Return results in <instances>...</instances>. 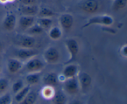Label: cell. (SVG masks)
<instances>
[{"mask_svg": "<svg viewBox=\"0 0 127 104\" xmlns=\"http://www.w3.org/2000/svg\"><path fill=\"white\" fill-rule=\"evenodd\" d=\"M114 18L108 14L98 15L93 16L88 20L83 25L82 28L90 27L93 25H100V26H110L114 24Z\"/></svg>", "mask_w": 127, "mask_h": 104, "instance_id": "obj_1", "label": "cell"}, {"mask_svg": "<svg viewBox=\"0 0 127 104\" xmlns=\"http://www.w3.org/2000/svg\"><path fill=\"white\" fill-rule=\"evenodd\" d=\"M65 46L69 52V58L66 64L73 63L76 61L79 52V46L78 41L73 38L67 39L65 41Z\"/></svg>", "mask_w": 127, "mask_h": 104, "instance_id": "obj_2", "label": "cell"}, {"mask_svg": "<svg viewBox=\"0 0 127 104\" xmlns=\"http://www.w3.org/2000/svg\"><path fill=\"white\" fill-rule=\"evenodd\" d=\"M45 64L43 61L39 58L33 57L27 60L25 64V69L29 73L40 72L43 69Z\"/></svg>", "mask_w": 127, "mask_h": 104, "instance_id": "obj_3", "label": "cell"}, {"mask_svg": "<svg viewBox=\"0 0 127 104\" xmlns=\"http://www.w3.org/2000/svg\"><path fill=\"white\" fill-rule=\"evenodd\" d=\"M43 57L44 61L47 63L55 64L59 62L60 59V53L58 49L55 47L50 46L45 50Z\"/></svg>", "mask_w": 127, "mask_h": 104, "instance_id": "obj_4", "label": "cell"}, {"mask_svg": "<svg viewBox=\"0 0 127 104\" xmlns=\"http://www.w3.org/2000/svg\"><path fill=\"white\" fill-rule=\"evenodd\" d=\"M79 89L80 86L77 77L66 79L63 82V89L64 92L71 96L77 94L79 92Z\"/></svg>", "mask_w": 127, "mask_h": 104, "instance_id": "obj_5", "label": "cell"}, {"mask_svg": "<svg viewBox=\"0 0 127 104\" xmlns=\"http://www.w3.org/2000/svg\"><path fill=\"white\" fill-rule=\"evenodd\" d=\"M59 23L62 29L65 31H70L74 23V17L69 13L62 14L59 17Z\"/></svg>", "mask_w": 127, "mask_h": 104, "instance_id": "obj_6", "label": "cell"}, {"mask_svg": "<svg viewBox=\"0 0 127 104\" xmlns=\"http://www.w3.org/2000/svg\"><path fill=\"white\" fill-rule=\"evenodd\" d=\"M82 11L86 13L93 14L99 9V4L97 0H84L80 6Z\"/></svg>", "mask_w": 127, "mask_h": 104, "instance_id": "obj_7", "label": "cell"}, {"mask_svg": "<svg viewBox=\"0 0 127 104\" xmlns=\"http://www.w3.org/2000/svg\"><path fill=\"white\" fill-rule=\"evenodd\" d=\"M35 39L31 35H24L17 39V44L21 48L32 49L35 45Z\"/></svg>", "mask_w": 127, "mask_h": 104, "instance_id": "obj_8", "label": "cell"}, {"mask_svg": "<svg viewBox=\"0 0 127 104\" xmlns=\"http://www.w3.org/2000/svg\"><path fill=\"white\" fill-rule=\"evenodd\" d=\"M38 54V52L35 50L32 49H26V48H20L18 51L16 52V57L18 59L22 61V60H27L35 57Z\"/></svg>", "mask_w": 127, "mask_h": 104, "instance_id": "obj_9", "label": "cell"}, {"mask_svg": "<svg viewBox=\"0 0 127 104\" xmlns=\"http://www.w3.org/2000/svg\"><path fill=\"white\" fill-rule=\"evenodd\" d=\"M77 77H78L80 88H81L82 89L87 90L91 86L93 79H92L91 76L87 72H81L78 74Z\"/></svg>", "mask_w": 127, "mask_h": 104, "instance_id": "obj_10", "label": "cell"}, {"mask_svg": "<svg viewBox=\"0 0 127 104\" xmlns=\"http://www.w3.org/2000/svg\"><path fill=\"white\" fill-rule=\"evenodd\" d=\"M17 24V18L14 14H8L4 17L2 22L4 29L7 31H12L14 30Z\"/></svg>", "mask_w": 127, "mask_h": 104, "instance_id": "obj_11", "label": "cell"}, {"mask_svg": "<svg viewBox=\"0 0 127 104\" xmlns=\"http://www.w3.org/2000/svg\"><path fill=\"white\" fill-rule=\"evenodd\" d=\"M78 70H79V68L77 65L73 63L68 64L64 67L62 72V75L64 76L66 79L77 77L78 74Z\"/></svg>", "mask_w": 127, "mask_h": 104, "instance_id": "obj_12", "label": "cell"}, {"mask_svg": "<svg viewBox=\"0 0 127 104\" xmlns=\"http://www.w3.org/2000/svg\"><path fill=\"white\" fill-rule=\"evenodd\" d=\"M22 61L17 58L9 59L7 64V71L11 74H16L22 69Z\"/></svg>", "mask_w": 127, "mask_h": 104, "instance_id": "obj_13", "label": "cell"}, {"mask_svg": "<svg viewBox=\"0 0 127 104\" xmlns=\"http://www.w3.org/2000/svg\"><path fill=\"white\" fill-rule=\"evenodd\" d=\"M43 82L44 84L47 86L55 87L59 83L58 76L55 72H49L47 73L43 78Z\"/></svg>", "mask_w": 127, "mask_h": 104, "instance_id": "obj_14", "label": "cell"}, {"mask_svg": "<svg viewBox=\"0 0 127 104\" xmlns=\"http://www.w3.org/2000/svg\"><path fill=\"white\" fill-rule=\"evenodd\" d=\"M35 22V17L31 16L23 15L19 19V24L20 27L25 29H27L31 27L32 25L34 24Z\"/></svg>", "mask_w": 127, "mask_h": 104, "instance_id": "obj_15", "label": "cell"}, {"mask_svg": "<svg viewBox=\"0 0 127 104\" xmlns=\"http://www.w3.org/2000/svg\"><path fill=\"white\" fill-rule=\"evenodd\" d=\"M38 11H39L38 7L35 4L23 6L21 9L22 13L23 14V15H26V16H34L38 14Z\"/></svg>", "mask_w": 127, "mask_h": 104, "instance_id": "obj_16", "label": "cell"}, {"mask_svg": "<svg viewBox=\"0 0 127 104\" xmlns=\"http://www.w3.org/2000/svg\"><path fill=\"white\" fill-rule=\"evenodd\" d=\"M53 104H66L67 99L65 94L63 91L55 92L52 99Z\"/></svg>", "mask_w": 127, "mask_h": 104, "instance_id": "obj_17", "label": "cell"}, {"mask_svg": "<svg viewBox=\"0 0 127 104\" xmlns=\"http://www.w3.org/2000/svg\"><path fill=\"white\" fill-rule=\"evenodd\" d=\"M40 81V75L39 72L29 73L26 77V81L29 86H33L38 83Z\"/></svg>", "mask_w": 127, "mask_h": 104, "instance_id": "obj_18", "label": "cell"}, {"mask_svg": "<svg viewBox=\"0 0 127 104\" xmlns=\"http://www.w3.org/2000/svg\"><path fill=\"white\" fill-rule=\"evenodd\" d=\"M37 94L34 91H31L19 104H35L37 100Z\"/></svg>", "mask_w": 127, "mask_h": 104, "instance_id": "obj_19", "label": "cell"}, {"mask_svg": "<svg viewBox=\"0 0 127 104\" xmlns=\"http://www.w3.org/2000/svg\"><path fill=\"white\" fill-rule=\"evenodd\" d=\"M30 91H31V86L27 85V86H24L22 89L20 90L18 92L15 94L14 100L17 103H19L27 96V94Z\"/></svg>", "mask_w": 127, "mask_h": 104, "instance_id": "obj_20", "label": "cell"}, {"mask_svg": "<svg viewBox=\"0 0 127 104\" xmlns=\"http://www.w3.org/2000/svg\"><path fill=\"white\" fill-rule=\"evenodd\" d=\"M48 36L53 41L59 40L62 36V30L59 27L55 26L52 27L48 32Z\"/></svg>", "mask_w": 127, "mask_h": 104, "instance_id": "obj_21", "label": "cell"}, {"mask_svg": "<svg viewBox=\"0 0 127 104\" xmlns=\"http://www.w3.org/2000/svg\"><path fill=\"white\" fill-rule=\"evenodd\" d=\"M55 93V92L54 91V87L50 86H45L42 90V96L46 99H52Z\"/></svg>", "mask_w": 127, "mask_h": 104, "instance_id": "obj_22", "label": "cell"}, {"mask_svg": "<svg viewBox=\"0 0 127 104\" xmlns=\"http://www.w3.org/2000/svg\"><path fill=\"white\" fill-rule=\"evenodd\" d=\"M127 0H114L112 5V8L114 11L122 10L127 6Z\"/></svg>", "mask_w": 127, "mask_h": 104, "instance_id": "obj_23", "label": "cell"}, {"mask_svg": "<svg viewBox=\"0 0 127 104\" xmlns=\"http://www.w3.org/2000/svg\"><path fill=\"white\" fill-rule=\"evenodd\" d=\"M43 30H44V29L42 28L38 24H34L31 27L27 29V32H28L29 35L33 36V35L42 34L43 32Z\"/></svg>", "mask_w": 127, "mask_h": 104, "instance_id": "obj_24", "label": "cell"}, {"mask_svg": "<svg viewBox=\"0 0 127 104\" xmlns=\"http://www.w3.org/2000/svg\"><path fill=\"white\" fill-rule=\"evenodd\" d=\"M53 23V21L50 17H39L37 19V24L42 28H48Z\"/></svg>", "mask_w": 127, "mask_h": 104, "instance_id": "obj_25", "label": "cell"}, {"mask_svg": "<svg viewBox=\"0 0 127 104\" xmlns=\"http://www.w3.org/2000/svg\"><path fill=\"white\" fill-rule=\"evenodd\" d=\"M37 14L39 17H51L54 16V12L53 11L47 7H43L38 11Z\"/></svg>", "mask_w": 127, "mask_h": 104, "instance_id": "obj_26", "label": "cell"}, {"mask_svg": "<svg viewBox=\"0 0 127 104\" xmlns=\"http://www.w3.org/2000/svg\"><path fill=\"white\" fill-rule=\"evenodd\" d=\"M24 81L21 79H19L16 81L13 84L12 86V91L14 94H16L17 92H18L20 90L22 89L24 87Z\"/></svg>", "mask_w": 127, "mask_h": 104, "instance_id": "obj_27", "label": "cell"}, {"mask_svg": "<svg viewBox=\"0 0 127 104\" xmlns=\"http://www.w3.org/2000/svg\"><path fill=\"white\" fill-rule=\"evenodd\" d=\"M9 81L4 77L0 78V94L4 93L9 87Z\"/></svg>", "mask_w": 127, "mask_h": 104, "instance_id": "obj_28", "label": "cell"}, {"mask_svg": "<svg viewBox=\"0 0 127 104\" xmlns=\"http://www.w3.org/2000/svg\"><path fill=\"white\" fill-rule=\"evenodd\" d=\"M12 97L9 93H6L0 97V104H11Z\"/></svg>", "mask_w": 127, "mask_h": 104, "instance_id": "obj_29", "label": "cell"}, {"mask_svg": "<svg viewBox=\"0 0 127 104\" xmlns=\"http://www.w3.org/2000/svg\"><path fill=\"white\" fill-rule=\"evenodd\" d=\"M120 53L123 57H127V44H124L121 47L120 49Z\"/></svg>", "mask_w": 127, "mask_h": 104, "instance_id": "obj_30", "label": "cell"}, {"mask_svg": "<svg viewBox=\"0 0 127 104\" xmlns=\"http://www.w3.org/2000/svg\"><path fill=\"white\" fill-rule=\"evenodd\" d=\"M37 0H20L21 3L24 5V6H26V5H32L35 4Z\"/></svg>", "mask_w": 127, "mask_h": 104, "instance_id": "obj_31", "label": "cell"}, {"mask_svg": "<svg viewBox=\"0 0 127 104\" xmlns=\"http://www.w3.org/2000/svg\"><path fill=\"white\" fill-rule=\"evenodd\" d=\"M68 104H83V103L80 101H78V100H74V101L69 102Z\"/></svg>", "mask_w": 127, "mask_h": 104, "instance_id": "obj_32", "label": "cell"}, {"mask_svg": "<svg viewBox=\"0 0 127 104\" xmlns=\"http://www.w3.org/2000/svg\"><path fill=\"white\" fill-rule=\"evenodd\" d=\"M2 50H3V44H2V42L0 41V53L2 52Z\"/></svg>", "mask_w": 127, "mask_h": 104, "instance_id": "obj_33", "label": "cell"}, {"mask_svg": "<svg viewBox=\"0 0 127 104\" xmlns=\"http://www.w3.org/2000/svg\"><path fill=\"white\" fill-rule=\"evenodd\" d=\"M14 0H7V2H12V1H14Z\"/></svg>", "mask_w": 127, "mask_h": 104, "instance_id": "obj_34", "label": "cell"}, {"mask_svg": "<svg viewBox=\"0 0 127 104\" xmlns=\"http://www.w3.org/2000/svg\"><path fill=\"white\" fill-rule=\"evenodd\" d=\"M1 67H0V73H1Z\"/></svg>", "mask_w": 127, "mask_h": 104, "instance_id": "obj_35", "label": "cell"}, {"mask_svg": "<svg viewBox=\"0 0 127 104\" xmlns=\"http://www.w3.org/2000/svg\"></svg>", "mask_w": 127, "mask_h": 104, "instance_id": "obj_36", "label": "cell"}]
</instances>
